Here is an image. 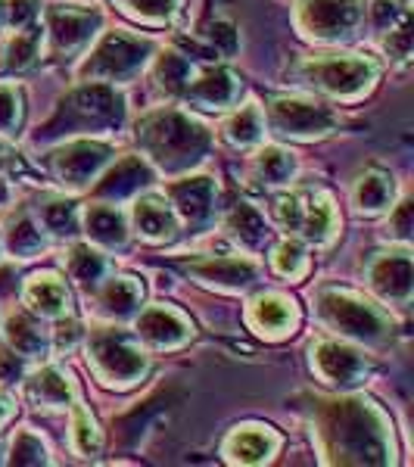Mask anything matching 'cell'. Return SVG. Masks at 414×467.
<instances>
[{
	"instance_id": "obj_1",
	"label": "cell",
	"mask_w": 414,
	"mask_h": 467,
	"mask_svg": "<svg viewBox=\"0 0 414 467\" xmlns=\"http://www.w3.org/2000/svg\"><path fill=\"white\" fill-rule=\"evenodd\" d=\"M277 119L284 128H293L296 134H308L318 125H327L325 116H318L315 109H303V103H281L277 107Z\"/></svg>"
},
{
	"instance_id": "obj_2",
	"label": "cell",
	"mask_w": 414,
	"mask_h": 467,
	"mask_svg": "<svg viewBox=\"0 0 414 467\" xmlns=\"http://www.w3.org/2000/svg\"><path fill=\"white\" fill-rule=\"evenodd\" d=\"M138 224L150 237H162V234L171 231V218L165 213L162 202H156V200H147L138 206Z\"/></svg>"
},
{
	"instance_id": "obj_3",
	"label": "cell",
	"mask_w": 414,
	"mask_h": 467,
	"mask_svg": "<svg viewBox=\"0 0 414 467\" xmlns=\"http://www.w3.org/2000/svg\"><path fill=\"white\" fill-rule=\"evenodd\" d=\"M28 299H32V303H41L37 308H44V312H57V308L63 306V299H66V290L59 287L54 277H35Z\"/></svg>"
},
{
	"instance_id": "obj_4",
	"label": "cell",
	"mask_w": 414,
	"mask_h": 467,
	"mask_svg": "<svg viewBox=\"0 0 414 467\" xmlns=\"http://www.w3.org/2000/svg\"><path fill=\"white\" fill-rule=\"evenodd\" d=\"M94 231L100 234V237L107 240H119V231H122V224H119V215L116 213H94Z\"/></svg>"
},
{
	"instance_id": "obj_5",
	"label": "cell",
	"mask_w": 414,
	"mask_h": 467,
	"mask_svg": "<svg viewBox=\"0 0 414 467\" xmlns=\"http://www.w3.org/2000/svg\"><path fill=\"white\" fill-rule=\"evenodd\" d=\"M75 431H78V440H81V449L85 451H94L97 449V433H94V424L85 418V414H78V424H75Z\"/></svg>"
},
{
	"instance_id": "obj_6",
	"label": "cell",
	"mask_w": 414,
	"mask_h": 467,
	"mask_svg": "<svg viewBox=\"0 0 414 467\" xmlns=\"http://www.w3.org/2000/svg\"><path fill=\"white\" fill-rule=\"evenodd\" d=\"M4 418H6V402L0 399V420H4Z\"/></svg>"
}]
</instances>
